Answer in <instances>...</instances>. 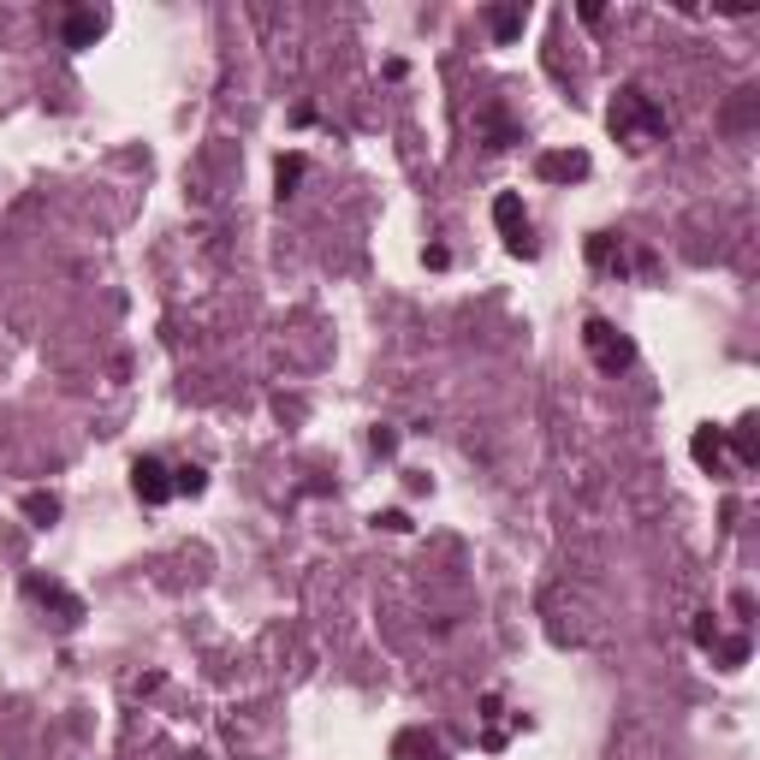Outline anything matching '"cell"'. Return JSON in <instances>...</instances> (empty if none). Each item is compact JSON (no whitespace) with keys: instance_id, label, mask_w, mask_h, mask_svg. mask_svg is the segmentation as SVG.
Returning a JSON list of instances; mask_svg holds the SVG:
<instances>
[{"instance_id":"cell-10","label":"cell","mask_w":760,"mask_h":760,"mask_svg":"<svg viewBox=\"0 0 760 760\" xmlns=\"http://www.w3.org/2000/svg\"><path fill=\"white\" fill-rule=\"evenodd\" d=\"M523 24H529V7H523V0H511V7H488V30H493L499 42L523 37Z\"/></svg>"},{"instance_id":"cell-13","label":"cell","mask_w":760,"mask_h":760,"mask_svg":"<svg viewBox=\"0 0 760 760\" xmlns=\"http://www.w3.org/2000/svg\"><path fill=\"white\" fill-rule=\"evenodd\" d=\"M202 488H209V470H202V463H179V470H172V493H190V499H197Z\"/></svg>"},{"instance_id":"cell-17","label":"cell","mask_w":760,"mask_h":760,"mask_svg":"<svg viewBox=\"0 0 760 760\" xmlns=\"http://www.w3.org/2000/svg\"><path fill=\"white\" fill-rule=\"evenodd\" d=\"M374 523H380V529H387V534H404V529H410V517H404V511H380V517H374Z\"/></svg>"},{"instance_id":"cell-3","label":"cell","mask_w":760,"mask_h":760,"mask_svg":"<svg viewBox=\"0 0 760 760\" xmlns=\"http://www.w3.org/2000/svg\"><path fill=\"white\" fill-rule=\"evenodd\" d=\"M493 227L506 232V250L511 256H523V262H534V227H529V209H523V197L517 190H506V197H493Z\"/></svg>"},{"instance_id":"cell-5","label":"cell","mask_w":760,"mask_h":760,"mask_svg":"<svg viewBox=\"0 0 760 760\" xmlns=\"http://www.w3.org/2000/svg\"><path fill=\"white\" fill-rule=\"evenodd\" d=\"M589 154L582 149H547L541 161H534V179H547V184H577V179H589Z\"/></svg>"},{"instance_id":"cell-12","label":"cell","mask_w":760,"mask_h":760,"mask_svg":"<svg viewBox=\"0 0 760 760\" xmlns=\"http://www.w3.org/2000/svg\"><path fill=\"white\" fill-rule=\"evenodd\" d=\"M19 511H24L37 529H54V523H60V493H24Z\"/></svg>"},{"instance_id":"cell-7","label":"cell","mask_w":760,"mask_h":760,"mask_svg":"<svg viewBox=\"0 0 760 760\" xmlns=\"http://www.w3.org/2000/svg\"><path fill=\"white\" fill-rule=\"evenodd\" d=\"M101 30H108V12H96V7H72V12L60 19L66 48H96V42H101Z\"/></svg>"},{"instance_id":"cell-2","label":"cell","mask_w":760,"mask_h":760,"mask_svg":"<svg viewBox=\"0 0 760 760\" xmlns=\"http://www.w3.org/2000/svg\"><path fill=\"white\" fill-rule=\"evenodd\" d=\"M582 344H589V357H594L600 374H618V369H630V362H636L630 333H618L607 316H589V327H582Z\"/></svg>"},{"instance_id":"cell-15","label":"cell","mask_w":760,"mask_h":760,"mask_svg":"<svg viewBox=\"0 0 760 760\" xmlns=\"http://www.w3.org/2000/svg\"><path fill=\"white\" fill-rule=\"evenodd\" d=\"M731 446H737V463L749 470V463H754V417H742V422L731 428Z\"/></svg>"},{"instance_id":"cell-6","label":"cell","mask_w":760,"mask_h":760,"mask_svg":"<svg viewBox=\"0 0 760 760\" xmlns=\"http://www.w3.org/2000/svg\"><path fill=\"white\" fill-rule=\"evenodd\" d=\"M131 488H137L143 506H167V499H172V470L161 458H137L131 463Z\"/></svg>"},{"instance_id":"cell-4","label":"cell","mask_w":760,"mask_h":760,"mask_svg":"<svg viewBox=\"0 0 760 760\" xmlns=\"http://www.w3.org/2000/svg\"><path fill=\"white\" fill-rule=\"evenodd\" d=\"M24 600H30V607H42V612H54V624H66V630L83 618V600L66 589V582L42 577V570H30V577H24Z\"/></svg>"},{"instance_id":"cell-8","label":"cell","mask_w":760,"mask_h":760,"mask_svg":"<svg viewBox=\"0 0 760 760\" xmlns=\"http://www.w3.org/2000/svg\"><path fill=\"white\" fill-rule=\"evenodd\" d=\"M392 760H452L446 754V742L434 731H422V724H410V731L392 737Z\"/></svg>"},{"instance_id":"cell-9","label":"cell","mask_w":760,"mask_h":760,"mask_svg":"<svg viewBox=\"0 0 760 760\" xmlns=\"http://www.w3.org/2000/svg\"><path fill=\"white\" fill-rule=\"evenodd\" d=\"M689 458H696L701 463V470H724V428H713V422H707V428H696V440H689Z\"/></svg>"},{"instance_id":"cell-16","label":"cell","mask_w":760,"mask_h":760,"mask_svg":"<svg viewBox=\"0 0 760 760\" xmlns=\"http://www.w3.org/2000/svg\"><path fill=\"white\" fill-rule=\"evenodd\" d=\"M707 653H713V660H719L724 671H731V666H742V660H749V642H742V636H731V642H713Z\"/></svg>"},{"instance_id":"cell-14","label":"cell","mask_w":760,"mask_h":760,"mask_svg":"<svg viewBox=\"0 0 760 760\" xmlns=\"http://www.w3.org/2000/svg\"><path fill=\"white\" fill-rule=\"evenodd\" d=\"M303 154H280V167H273V184H280V197H291L298 190V179H303Z\"/></svg>"},{"instance_id":"cell-1","label":"cell","mask_w":760,"mask_h":760,"mask_svg":"<svg viewBox=\"0 0 760 760\" xmlns=\"http://www.w3.org/2000/svg\"><path fill=\"white\" fill-rule=\"evenodd\" d=\"M607 126H612V137L624 149H653V143H666L671 119H666V108L642 90V83H624V90L612 96V108H607Z\"/></svg>"},{"instance_id":"cell-11","label":"cell","mask_w":760,"mask_h":760,"mask_svg":"<svg viewBox=\"0 0 760 760\" xmlns=\"http://www.w3.org/2000/svg\"><path fill=\"white\" fill-rule=\"evenodd\" d=\"M589 262H594L600 273L624 268V238H618V232H594V238H589Z\"/></svg>"}]
</instances>
